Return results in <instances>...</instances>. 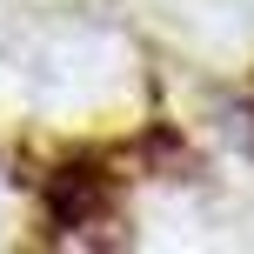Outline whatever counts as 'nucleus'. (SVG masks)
I'll list each match as a JSON object with an SVG mask.
<instances>
[{
	"label": "nucleus",
	"instance_id": "nucleus-1",
	"mask_svg": "<svg viewBox=\"0 0 254 254\" xmlns=\"http://www.w3.org/2000/svg\"><path fill=\"white\" fill-rule=\"evenodd\" d=\"M34 188H40V214L54 234H87L101 221H114V207H121V174L107 167V154H67Z\"/></svg>",
	"mask_w": 254,
	"mask_h": 254
}]
</instances>
